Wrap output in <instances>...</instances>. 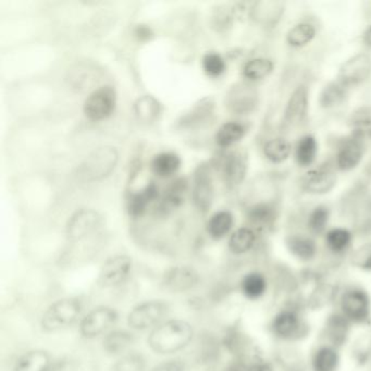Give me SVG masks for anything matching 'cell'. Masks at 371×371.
Here are the masks:
<instances>
[{
	"mask_svg": "<svg viewBox=\"0 0 371 371\" xmlns=\"http://www.w3.org/2000/svg\"><path fill=\"white\" fill-rule=\"evenodd\" d=\"M193 338L194 328L190 322L170 319L150 331L147 343L156 354L171 355L188 348Z\"/></svg>",
	"mask_w": 371,
	"mask_h": 371,
	"instance_id": "6da1fadb",
	"label": "cell"
},
{
	"mask_svg": "<svg viewBox=\"0 0 371 371\" xmlns=\"http://www.w3.org/2000/svg\"><path fill=\"white\" fill-rule=\"evenodd\" d=\"M84 302L71 296L56 300L47 307L41 319V328L45 334L67 330L83 318Z\"/></svg>",
	"mask_w": 371,
	"mask_h": 371,
	"instance_id": "7a4b0ae2",
	"label": "cell"
},
{
	"mask_svg": "<svg viewBox=\"0 0 371 371\" xmlns=\"http://www.w3.org/2000/svg\"><path fill=\"white\" fill-rule=\"evenodd\" d=\"M119 154L111 146L96 148L78 168V178L84 182H94L109 176L117 166Z\"/></svg>",
	"mask_w": 371,
	"mask_h": 371,
	"instance_id": "3957f363",
	"label": "cell"
},
{
	"mask_svg": "<svg viewBox=\"0 0 371 371\" xmlns=\"http://www.w3.org/2000/svg\"><path fill=\"white\" fill-rule=\"evenodd\" d=\"M170 307L162 300H150L140 303L130 310L128 324L136 331H146L156 328L166 322Z\"/></svg>",
	"mask_w": 371,
	"mask_h": 371,
	"instance_id": "277c9868",
	"label": "cell"
},
{
	"mask_svg": "<svg viewBox=\"0 0 371 371\" xmlns=\"http://www.w3.org/2000/svg\"><path fill=\"white\" fill-rule=\"evenodd\" d=\"M119 320V312L114 307L97 306L84 315L79 324L80 334L86 340L104 336L114 330Z\"/></svg>",
	"mask_w": 371,
	"mask_h": 371,
	"instance_id": "5b68a950",
	"label": "cell"
},
{
	"mask_svg": "<svg viewBox=\"0 0 371 371\" xmlns=\"http://www.w3.org/2000/svg\"><path fill=\"white\" fill-rule=\"evenodd\" d=\"M133 270V260L128 255H116L108 258L97 276V286L102 288H117L126 282Z\"/></svg>",
	"mask_w": 371,
	"mask_h": 371,
	"instance_id": "8992f818",
	"label": "cell"
},
{
	"mask_svg": "<svg viewBox=\"0 0 371 371\" xmlns=\"http://www.w3.org/2000/svg\"><path fill=\"white\" fill-rule=\"evenodd\" d=\"M117 105V93L109 85L102 86L90 94L84 102L83 111L91 121H102L111 116Z\"/></svg>",
	"mask_w": 371,
	"mask_h": 371,
	"instance_id": "52a82bcc",
	"label": "cell"
},
{
	"mask_svg": "<svg viewBox=\"0 0 371 371\" xmlns=\"http://www.w3.org/2000/svg\"><path fill=\"white\" fill-rule=\"evenodd\" d=\"M200 276L193 267L180 264L169 268L162 278L164 291L174 294H182L194 290L200 284Z\"/></svg>",
	"mask_w": 371,
	"mask_h": 371,
	"instance_id": "ba28073f",
	"label": "cell"
},
{
	"mask_svg": "<svg viewBox=\"0 0 371 371\" xmlns=\"http://www.w3.org/2000/svg\"><path fill=\"white\" fill-rule=\"evenodd\" d=\"M341 310L348 322L362 324L370 316V298L360 288H351L341 298Z\"/></svg>",
	"mask_w": 371,
	"mask_h": 371,
	"instance_id": "9c48e42d",
	"label": "cell"
},
{
	"mask_svg": "<svg viewBox=\"0 0 371 371\" xmlns=\"http://www.w3.org/2000/svg\"><path fill=\"white\" fill-rule=\"evenodd\" d=\"M102 224V216L96 210L81 209L70 217L66 228L68 240L79 242L99 228Z\"/></svg>",
	"mask_w": 371,
	"mask_h": 371,
	"instance_id": "30bf717a",
	"label": "cell"
},
{
	"mask_svg": "<svg viewBox=\"0 0 371 371\" xmlns=\"http://www.w3.org/2000/svg\"><path fill=\"white\" fill-rule=\"evenodd\" d=\"M226 104L229 110L234 114H250L258 105L257 90L250 84H236L229 90Z\"/></svg>",
	"mask_w": 371,
	"mask_h": 371,
	"instance_id": "8fae6325",
	"label": "cell"
},
{
	"mask_svg": "<svg viewBox=\"0 0 371 371\" xmlns=\"http://www.w3.org/2000/svg\"><path fill=\"white\" fill-rule=\"evenodd\" d=\"M214 190L210 167L207 164H200L194 176V204L200 212H207L214 202Z\"/></svg>",
	"mask_w": 371,
	"mask_h": 371,
	"instance_id": "7c38bea8",
	"label": "cell"
},
{
	"mask_svg": "<svg viewBox=\"0 0 371 371\" xmlns=\"http://www.w3.org/2000/svg\"><path fill=\"white\" fill-rule=\"evenodd\" d=\"M371 74V58L365 54H358L350 58L341 67L339 72L340 83L348 86L358 85L364 83Z\"/></svg>",
	"mask_w": 371,
	"mask_h": 371,
	"instance_id": "4fadbf2b",
	"label": "cell"
},
{
	"mask_svg": "<svg viewBox=\"0 0 371 371\" xmlns=\"http://www.w3.org/2000/svg\"><path fill=\"white\" fill-rule=\"evenodd\" d=\"M308 110V91L304 85H300L293 92L284 111V124L294 126L302 123Z\"/></svg>",
	"mask_w": 371,
	"mask_h": 371,
	"instance_id": "5bb4252c",
	"label": "cell"
},
{
	"mask_svg": "<svg viewBox=\"0 0 371 371\" xmlns=\"http://www.w3.org/2000/svg\"><path fill=\"white\" fill-rule=\"evenodd\" d=\"M135 343V336L131 331L124 329H114L102 336V348L109 356H122L129 353Z\"/></svg>",
	"mask_w": 371,
	"mask_h": 371,
	"instance_id": "9a60e30c",
	"label": "cell"
},
{
	"mask_svg": "<svg viewBox=\"0 0 371 371\" xmlns=\"http://www.w3.org/2000/svg\"><path fill=\"white\" fill-rule=\"evenodd\" d=\"M222 176L228 186L242 183L248 171V157L242 152H232L226 156L221 166Z\"/></svg>",
	"mask_w": 371,
	"mask_h": 371,
	"instance_id": "2e32d148",
	"label": "cell"
},
{
	"mask_svg": "<svg viewBox=\"0 0 371 371\" xmlns=\"http://www.w3.org/2000/svg\"><path fill=\"white\" fill-rule=\"evenodd\" d=\"M54 357L45 350H31L22 354L16 360L12 371H51Z\"/></svg>",
	"mask_w": 371,
	"mask_h": 371,
	"instance_id": "e0dca14e",
	"label": "cell"
},
{
	"mask_svg": "<svg viewBox=\"0 0 371 371\" xmlns=\"http://www.w3.org/2000/svg\"><path fill=\"white\" fill-rule=\"evenodd\" d=\"M336 176L330 168H319L307 172L303 178V188L308 193L324 194L336 186Z\"/></svg>",
	"mask_w": 371,
	"mask_h": 371,
	"instance_id": "ac0fdd59",
	"label": "cell"
},
{
	"mask_svg": "<svg viewBox=\"0 0 371 371\" xmlns=\"http://www.w3.org/2000/svg\"><path fill=\"white\" fill-rule=\"evenodd\" d=\"M158 195H159V190L155 182H150L143 190L131 194L128 200V212L130 216L133 218L143 216L150 202L157 200Z\"/></svg>",
	"mask_w": 371,
	"mask_h": 371,
	"instance_id": "d6986e66",
	"label": "cell"
},
{
	"mask_svg": "<svg viewBox=\"0 0 371 371\" xmlns=\"http://www.w3.org/2000/svg\"><path fill=\"white\" fill-rule=\"evenodd\" d=\"M302 329V322L298 314L291 310H284L274 317L272 330L281 339H293L298 336Z\"/></svg>",
	"mask_w": 371,
	"mask_h": 371,
	"instance_id": "ffe728a7",
	"label": "cell"
},
{
	"mask_svg": "<svg viewBox=\"0 0 371 371\" xmlns=\"http://www.w3.org/2000/svg\"><path fill=\"white\" fill-rule=\"evenodd\" d=\"M186 190H188V180L186 178H178L172 181L167 190H164L158 210L162 214H166L180 207L183 204Z\"/></svg>",
	"mask_w": 371,
	"mask_h": 371,
	"instance_id": "44dd1931",
	"label": "cell"
},
{
	"mask_svg": "<svg viewBox=\"0 0 371 371\" xmlns=\"http://www.w3.org/2000/svg\"><path fill=\"white\" fill-rule=\"evenodd\" d=\"M282 1H260L253 8V17L264 27H276L284 15Z\"/></svg>",
	"mask_w": 371,
	"mask_h": 371,
	"instance_id": "7402d4cb",
	"label": "cell"
},
{
	"mask_svg": "<svg viewBox=\"0 0 371 371\" xmlns=\"http://www.w3.org/2000/svg\"><path fill=\"white\" fill-rule=\"evenodd\" d=\"M181 167V158L176 152H164L154 156L150 162L152 174L158 178H170Z\"/></svg>",
	"mask_w": 371,
	"mask_h": 371,
	"instance_id": "603a6c76",
	"label": "cell"
},
{
	"mask_svg": "<svg viewBox=\"0 0 371 371\" xmlns=\"http://www.w3.org/2000/svg\"><path fill=\"white\" fill-rule=\"evenodd\" d=\"M291 254L303 262H310L317 254V244L312 238L304 236H291L286 238Z\"/></svg>",
	"mask_w": 371,
	"mask_h": 371,
	"instance_id": "cb8c5ba5",
	"label": "cell"
},
{
	"mask_svg": "<svg viewBox=\"0 0 371 371\" xmlns=\"http://www.w3.org/2000/svg\"><path fill=\"white\" fill-rule=\"evenodd\" d=\"M233 214L228 210H221L210 217L207 222V233L214 240H221L233 228Z\"/></svg>",
	"mask_w": 371,
	"mask_h": 371,
	"instance_id": "d4e9b609",
	"label": "cell"
},
{
	"mask_svg": "<svg viewBox=\"0 0 371 371\" xmlns=\"http://www.w3.org/2000/svg\"><path fill=\"white\" fill-rule=\"evenodd\" d=\"M363 158V146L360 140H351L341 148L338 155V167L343 171L354 169Z\"/></svg>",
	"mask_w": 371,
	"mask_h": 371,
	"instance_id": "484cf974",
	"label": "cell"
},
{
	"mask_svg": "<svg viewBox=\"0 0 371 371\" xmlns=\"http://www.w3.org/2000/svg\"><path fill=\"white\" fill-rule=\"evenodd\" d=\"M214 104L210 98H204L182 117L181 124L184 128H194L205 123L214 111Z\"/></svg>",
	"mask_w": 371,
	"mask_h": 371,
	"instance_id": "4316f807",
	"label": "cell"
},
{
	"mask_svg": "<svg viewBox=\"0 0 371 371\" xmlns=\"http://www.w3.org/2000/svg\"><path fill=\"white\" fill-rule=\"evenodd\" d=\"M267 279L260 272H250L241 281V291L250 300H258L267 291Z\"/></svg>",
	"mask_w": 371,
	"mask_h": 371,
	"instance_id": "83f0119b",
	"label": "cell"
},
{
	"mask_svg": "<svg viewBox=\"0 0 371 371\" xmlns=\"http://www.w3.org/2000/svg\"><path fill=\"white\" fill-rule=\"evenodd\" d=\"M256 242V234L250 228H240L229 238V250L233 254L242 255L250 252Z\"/></svg>",
	"mask_w": 371,
	"mask_h": 371,
	"instance_id": "f1b7e54d",
	"label": "cell"
},
{
	"mask_svg": "<svg viewBox=\"0 0 371 371\" xmlns=\"http://www.w3.org/2000/svg\"><path fill=\"white\" fill-rule=\"evenodd\" d=\"M340 357L334 346H322L317 350L312 358L315 371L338 370Z\"/></svg>",
	"mask_w": 371,
	"mask_h": 371,
	"instance_id": "f546056e",
	"label": "cell"
},
{
	"mask_svg": "<svg viewBox=\"0 0 371 371\" xmlns=\"http://www.w3.org/2000/svg\"><path fill=\"white\" fill-rule=\"evenodd\" d=\"M245 126L238 122H226L220 126L216 134V142L220 147H229L236 144V142L245 134Z\"/></svg>",
	"mask_w": 371,
	"mask_h": 371,
	"instance_id": "4dcf8cb0",
	"label": "cell"
},
{
	"mask_svg": "<svg viewBox=\"0 0 371 371\" xmlns=\"http://www.w3.org/2000/svg\"><path fill=\"white\" fill-rule=\"evenodd\" d=\"M134 112L138 120L150 123L155 121L160 114V104L152 96H142L134 104Z\"/></svg>",
	"mask_w": 371,
	"mask_h": 371,
	"instance_id": "1f68e13d",
	"label": "cell"
},
{
	"mask_svg": "<svg viewBox=\"0 0 371 371\" xmlns=\"http://www.w3.org/2000/svg\"><path fill=\"white\" fill-rule=\"evenodd\" d=\"M291 152H292V146L284 138H272L264 146V154L267 159L276 164L286 162L290 157Z\"/></svg>",
	"mask_w": 371,
	"mask_h": 371,
	"instance_id": "d6a6232c",
	"label": "cell"
},
{
	"mask_svg": "<svg viewBox=\"0 0 371 371\" xmlns=\"http://www.w3.org/2000/svg\"><path fill=\"white\" fill-rule=\"evenodd\" d=\"M274 62L266 58H256L250 61L243 68V75L250 81H260L272 73L274 70Z\"/></svg>",
	"mask_w": 371,
	"mask_h": 371,
	"instance_id": "836d02e7",
	"label": "cell"
},
{
	"mask_svg": "<svg viewBox=\"0 0 371 371\" xmlns=\"http://www.w3.org/2000/svg\"><path fill=\"white\" fill-rule=\"evenodd\" d=\"M348 320L343 315H334L327 324V336L334 346L343 344L348 334Z\"/></svg>",
	"mask_w": 371,
	"mask_h": 371,
	"instance_id": "e575fe53",
	"label": "cell"
},
{
	"mask_svg": "<svg viewBox=\"0 0 371 371\" xmlns=\"http://www.w3.org/2000/svg\"><path fill=\"white\" fill-rule=\"evenodd\" d=\"M318 152V144L316 138L312 135H306L300 138L296 147V160L302 167L310 166L316 159Z\"/></svg>",
	"mask_w": 371,
	"mask_h": 371,
	"instance_id": "d590c367",
	"label": "cell"
},
{
	"mask_svg": "<svg viewBox=\"0 0 371 371\" xmlns=\"http://www.w3.org/2000/svg\"><path fill=\"white\" fill-rule=\"evenodd\" d=\"M316 36V29L310 23H300L288 31L286 41L293 47H303L310 44Z\"/></svg>",
	"mask_w": 371,
	"mask_h": 371,
	"instance_id": "8d00e7d4",
	"label": "cell"
},
{
	"mask_svg": "<svg viewBox=\"0 0 371 371\" xmlns=\"http://www.w3.org/2000/svg\"><path fill=\"white\" fill-rule=\"evenodd\" d=\"M146 360L140 353L129 352L122 355L112 364L111 371H145Z\"/></svg>",
	"mask_w": 371,
	"mask_h": 371,
	"instance_id": "74e56055",
	"label": "cell"
},
{
	"mask_svg": "<svg viewBox=\"0 0 371 371\" xmlns=\"http://www.w3.org/2000/svg\"><path fill=\"white\" fill-rule=\"evenodd\" d=\"M327 245L334 253H342L348 250L352 242V233L344 228L332 229L327 233Z\"/></svg>",
	"mask_w": 371,
	"mask_h": 371,
	"instance_id": "f35d334b",
	"label": "cell"
},
{
	"mask_svg": "<svg viewBox=\"0 0 371 371\" xmlns=\"http://www.w3.org/2000/svg\"><path fill=\"white\" fill-rule=\"evenodd\" d=\"M248 218L256 226H268L274 219V208L269 204H257L248 212Z\"/></svg>",
	"mask_w": 371,
	"mask_h": 371,
	"instance_id": "ab89813d",
	"label": "cell"
},
{
	"mask_svg": "<svg viewBox=\"0 0 371 371\" xmlns=\"http://www.w3.org/2000/svg\"><path fill=\"white\" fill-rule=\"evenodd\" d=\"M345 86L341 83H332L327 86L320 97V104L322 107L329 108L338 105L344 99Z\"/></svg>",
	"mask_w": 371,
	"mask_h": 371,
	"instance_id": "60d3db41",
	"label": "cell"
},
{
	"mask_svg": "<svg viewBox=\"0 0 371 371\" xmlns=\"http://www.w3.org/2000/svg\"><path fill=\"white\" fill-rule=\"evenodd\" d=\"M202 68L208 75L218 78L226 71V61L218 53H208L202 58Z\"/></svg>",
	"mask_w": 371,
	"mask_h": 371,
	"instance_id": "b9f144b4",
	"label": "cell"
},
{
	"mask_svg": "<svg viewBox=\"0 0 371 371\" xmlns=\"http://www.w3.org/2000/svg\"><path fill=\"white\" fill-rule=\"evenodd\" d=\"M329 217L330 212L329 209L324 206H319L315 208L310 214V219H308V226H310V231L315 234H320L326 230L328 226Z\"/></svg>",
	"mask_w": 371,
	"mask_h": 371,
	"instance_id": "7bdbcfd3",
	"label": "cell"
},
{
	"mask_svg": "<svg viewBox=\"0 0 371 371\" xmlns=\"http://www.w3.org/2000/svg\"><path fill=\"white\" fill-rule=\"evenodd\" d=\"M351 262L364 272H371V243H366L353 252Z\"/></svg>",
	"mask_w": 371,
	"mask_h": 371,
	"instance_id": "ee69618b",
	"label": "cell"
},
{
	"mask_svg": "<svg viewBox=\"0 0 371 371\" xmlns=\"http://www.w3.org/2000/svg\"><path fill=\"white\" fill-rule=\"evenodd\" d=\"M353 138L357 140L371 138V119L364 118L356 120L353 123Z\"/></svg>",
	"mask_w": 371,
	"mask_h": 371,
	"instance_id": "f6af8a7d",
	"label": "cell"
},
{
	"mask_svg": "<svg viewBox=\"0 0 371 371\" xmlns=\"http://www.w3.org/2000/svg\"><path fill=\"white\" fill-rule=\"evenodd\" d=\"M186 366L183 360H169L166 362L160 363L157 366L154 367L150 371H186Z\"/></svg>",
	"mask_w": 371,
	"mask_h": 371,
	"instance_id": "bcb514c9",
	"label": "cell"
},
{
	"mask_svg": "<svg viewBox=\"0 0 371 371\" xmlns=\"http://www.w3.org/2000/svg\"><path fill=\"white\" fill-rule=\"evenodd\" d=\"M136 35L140 38V39H148L152 36V32H150V28L147 27H138L136 30Z\"/></svg>",
	"mask_w": 371,
	"mask_h": 371,
	"instance_id": "7dc6e473",
	"label": "cell"
},
{
	"mask_svg": "<svg viewBox=\"0 0 371 371\" xmlns=\"http://www.w3.org/2000/svg\"><path fill=\"white\" fill-rule=\"evenodd\" d=\"M364 41L367 45L371 46V27H369L367 31L365 32Z\"/></svg>",
	"mask_w": 371,
	"mask_h": 371,
	"instance_id": "c3c4849f",
	"label": "cell"
}]
</instances>
